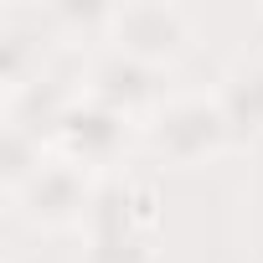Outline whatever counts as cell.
<instances>
[{
	"instance_id": "1",
	"label": "cell",
	"mask_w": 263,
	"mask_h": 263,
	"mask_svg": "<svg viewBox=\"0 0 263 263\" xmlns=\"http://www.w3.org/2000/svg\"><path fill=\"white\" fill-rule=\"evenodd\" d=\"M140 140H145V150H150V160L160 171H196V165L222 160L237 145L212 93H176V98H165L155 108V119L140 129Z\"/></svg>"
},
{
	"instance_id": "2",
	"label": "cell",
	"mask_w": 263,
	"mask_h": 263,
	"mask_svg": "<svg viewBox=\"0 0 263 263\" xmlns=\"http://www.w3.org/2000/svg\"><path fill=\"white\" fill-rule=\"evenodd\" d=\"M196 42V26L181 6H160V0H140V6H114L108 16V36L103 47L129 57V62H140V67H176Z\"/></svg>"
},
{
	"instance_id": "3",
	"label": "cell",
	"mask_w": 263,
	"mask_h": 263,
	"mask_svg": "<svg viewBox=\"0 0 263 263\" xmlns=\"http://www.w3.org/2000/svg\"><path fill=\"white\" fill-rule=\"evenodd\" d=\"M98 181L83 171V165H72V160H62V155H52L47 160V171L11 201L36 232H88V217H93V201H98Z\"/></svg>"
},
{
	"instance_id": "4",
	"label": "cell",
	"mask_w": 263,
	"mask_h": 263,
	"mask_svg": "<svg viewBox=\"0 0 263 263\" xmlns=\"http://www.w3.org/2000/svg\"><path fill=\"white\" fill-rule=\"evenodd\" d=\"M135 129H140V124H129L124 114H114V108H103L98 98L78 93L72 108H67L62 124H57V135H52V155L83 165L88 176H98V171H114V165L124 160Z\"/></svg>"
},
{
	"instance_id": "5",
	"label": "cell",
	"mask_w": 263,
	"mask_h": 263,
	"mask_svg": "<svg viewBox=\"0 0 263 263\" xmlns=\"http://www.w3.org/2000/svg\"><path fill=\"white\" fill-rule=\"evenodd\" d=\"M78 88H83L88 98H98L103 108L124 114L129 124H140V129H145V124L155 119V108L165 103V83H160V72H155V67H140V62H129V57H119V52L93 57Z\"/></svg>"
},
{
	"instance_id": "6",
	"label": "cell",
	"mask_w": 263,
	"mask_h": 263,
	"mask_svg": "<svg viewBox=\"0 0 263 263\" xmlns=\"http://www.w3.org/2000/svg\"><path fill=\"white\" fill-rule=\"evenodd\" d=\"M52 47H62L47 26V11L21 21V16H6L0 21V83H6V98H16L21 88H31L36 78H47V57Z\"/></svg>"
},
{
	"instance_id": "7",
	"label": "cell",
	"mask_w": 263,
	"mask_h": 263,
	"mask_svg": "<svg viewBox=\"0 0 263 263\" xmlns=\"http://www.w3.org/2000/svg\"><path fill=\"white\" fill-rule=\"evenodd\" d=\"M232 140H263V57H242L232 62L217 88H212Z\"/></svg>"
},
{
	"instance_id": "8",
	"label": "cell",
	"mask_w": 263,
	"mask_h": 263,
	"mask_svg": "<svg viewBox=\"0 0 263 263\" xmlns=\"http://www.w3.org/2000/svg\"><path fill=\"white\" fill-rule=\"evenodd\" d=\"M47 160H52V145L36 135V129L6 119V135H0V186H6L11 201L47 171Z\"/></svg>"
},
{
	"instance_id": "9",
	"label": "cell",
	"mask_w": 263,
	"mask_h": 263,
	"mask_svg": "<svg viewBox=\"0 0 263 263\" xmlns=\"http://www.w3.org/2000/svg\"><path fill=\"white\" fill-rule=\"evenodd\" d=\"M83 263H155V237H88L83 242Z\"/></svg>"
}]
</instances>
